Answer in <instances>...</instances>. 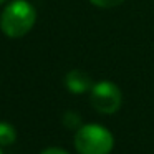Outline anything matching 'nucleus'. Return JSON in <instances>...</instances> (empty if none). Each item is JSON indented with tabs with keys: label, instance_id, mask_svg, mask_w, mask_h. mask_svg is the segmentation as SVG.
Returning a JSON list of instances; mask_svg holds the SVG:
<instances>
[{
	"label": "nucleus",
	"instance_id": "obj_1",
	"mask_svg": "<svg viewBox=\"0 0 154 154\" xmlns=\"http://www.w3.org/2000/svg\"><path fill=\"white\" fill-rule=\"evenodd\" d=\"M35 18H37L35 8L27 0H15L5 7L0 17V28L7 37L18 38L30 32L35 23Z\"/></svg>",
	"mask_w": 154,
	"mask_h": 154
},
{
	"label": "nucleus",
	"instance_id": "obj_2",
	"mask_svg": "<svg viewBox=\"0 0 154 154\" xmlns=\"http://www.w3.org/2000/svg\"><path fill=\"white\" fill-rule=\"evenodd\" d=\"M113 146V134L100 124L80 126L75 134V147L80 154H109Z\"/></svg>",
	"mask_w": 154,
	"mask_h": 154
},
{
	"label": "nucleus",
	"instance_id": "obj_3",
	"mask_svg": "<svg viewBox=\"0 0 154 154\" xmlns=\"http://www.w3.org/2000/svg\"><path fill=\"white\" fill-rule=\"evenodd\" d=\"M91 104L96 111L104 114H113L121 106V91L116 85L109 81H101L91 88Z\"/></svg>",
	"mask_w": 154,
	"mask_h": 154
},
{
	"label": "nucleus",
	"instance_id": "obj_4",
	"mask_svg": "<svg viewBox=\"0 0 154 154\" xmlns=\"http://www.w3.org/2000/svg\"><path fill=\"white\" fill-rule=\"evenodd\" d=\"M65 85L71 93H76V94H81L93 88L91 86V78L81 70H71L65 78Z\"/></svg>",
	"mask_w": 154,
	"mask_h": 154
},
{
	"label": "nucleus",
	"instance_id": "obj_5",
	"mask_svg": "<svg viewBox=\"0 0 154 154\" xmlns=\"http://www.w3.org/2000/svg\"><path fill=\"white\" fill-rule=\"evenodd\" d=\"M17 137V133H15L14 126L8 123H0V146H7V144H12Z\"/></svg>",
	"mask_w": 154,
	"mask_h": 154
},
{
	"label": "nucleus",
	"instance_id": "obj_6",
	"mask_svg": "<svg viewBox=\"0 0 154 154\" xmlns=\"http://www.w3.org/2000/svg\"><path fill=\"white\" fill-rule=\"evenodd\" d=\"M93 5L96 7H101V8H111V7H118L124 2V0H90Z\"/></svg>",
	"mask_w": 154,
	"mask_h": 154
},
{
	"label": "nucleus",
	"instance_id": "obj_7",
	"mask_svg": "<svg viewBox=\"0 0 154 154\" xmlns=\"http://www.w3.org/2000/svg\"><path fill=\"white\" fill-rule=\"evenodd\" d=\"M42 154H68V152H65V151L58 149V147H50V149H45Z\"/></svg>",
	"mask_w": 154,
	"mask_h": 154
},
{
	"label": "nucleus",
	"instance_id": "obj_8",
	"mask_svg": "<svg viewBox=\"0 0 154 154\" xmlns=\"http://www.w3.org/2000/svg\"><path fill=\"white\" fill-rule=\"evenodd\" d=\"M4 2H7V0H0V5H2V4H4Z\"/></svg>",
	"mask_w": 154,
	"mask_h": 154
},
{
	"label": "nucleus",
	"instance_id": "obj_9",
	"mask_svg": "<svg viewBox=\"0 0 154 154\" xmlns=\"http://www.w3.org/2000/svg\"><path fill=\"white\" fill-rule=\"evenodd\" d=\"M0 154H2V152H0Z\"/></svg>",
	"mask_w": 154,
	"mask_h": 154
}]
</instances>
